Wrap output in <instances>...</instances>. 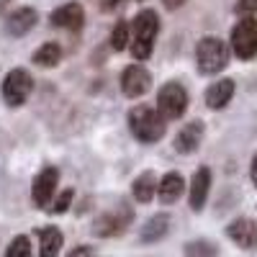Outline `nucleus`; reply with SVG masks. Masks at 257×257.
I'll return each instance as SVG.
<instances>
[{"mask_svg": "<svg viewBox=\"0 0 257 257\" xmlns=\"http://www.w3.org/2000/svg\"><path fill=\"white\" fill-rule=\"evenodd\" d=\"M128 31L134 34V39L128 41V49H132L134 59L139 62L149 59L155 52L157 34H160V13L155 8H142L132 24H128Z\"/></svg>", "mask_w": 257, "mask_h": 257, "instance_id": "f257e3e1", "label": "nucleus"}, {"mask_svg": "<svg viewBox=\"0 0 257 257\" xmlns=\"http://www.w3.org/2000/svg\"><path fill=\"white\" fill-rule=\"evenodd\" d=\"M231 49L221 36H201L196 44V67L201 75H219L229 67Z\"/></svg>", "mask_w": 257, "mask_h": 257, "instance_id": "f03ea898", "label": "nucleus"}, {"mask_svg": "<svg viewBox=\"0 0 257 257\" xmlns=\"http://www.w3.org/2000/svg\"><path fill=\"white\" fill-rule=\"evenodd\" d=\"M128 128H132V134L137 142L142 144H155L165 137L167 132V121L157 113V108L152 105H134L132 111H128Z\"/></svg>", "mask_w": 257, "mask_h": 257, "instance_id": "7ed1b4c3", "label": "nucleus"}, {"mask_svg": "<svg viewBox=\"0 0 257 257\" xmlns=\"http://www.w3.org/2000/svg\"><path fill=\"white\" fill-rule=\"evenodd\" d=\"M134 221V208L128 206L126 201H118L116 206L105 208L103 213H98L93 221V234L100 239H111V237H121V234L132 226Z\"/></svg>", "mask_w": 257, "mask_h": 257, "instance_id": "20e7f679", "label": "nucleus"}, {"mask_svg": "<svg viewBox=\"0 0 257 257\" xmlns=\"http://www.w3.org/2000/svg\"><path fill=\"white\" fill-rule=\"evenodd\" d=\"M188 103H190V95L185 90V85L178 82V80H170L157 90V105L155 108L165 121H178V118L185 116Z\"/></svg>", "mask_w": 257, "mask_h": 257, "instance_id": "39448f33", "label": "nucleus"}, {"mask_svg": "<svg viewBox=\"0 0 257 257\" xmlns=\"http://www.w3.org/2000/svg\"><path fill=\"white\" fill-rule=\"evenodd\" d=\"M229 49L242 62H249L257 57V18L254 16L239 18L234 24L231 36H229Z\"/></svg>", "mask_w": 257, "mask_h": 257, "instance_id": "423d86ee", "label": "nucleus"}, {"mask_svg": "<svg viewBox=\"0 0 257 257\" xmlns=\"http://www.w3.org/2000/svg\"><path fill=\"white\" fill-rule=\"evenodd\" d=\"M34 90V77L29 70L24 67H13L6 77H3V85H0V95H3V103L8 108H18L29 100Z\"/></svg>", "mask_w": 257, "mask_h": 257, "instance_id": "0eeeda50", "label": "nucleus"}, {"mask_svg": "<svg viewBox=\"0 0 257 257\" xmlns=\"http://www.w3.org/2000/svg\"><path fill=\"white\" fill-rule=\"evenodd\" d=\"M57 185H59V170L54 165H47L44 170H39V175L34 178V185H31V201H34V206L36 208H49Z\"/></svg>", "mask_w": 257, "mask_h": 257, "instance_id": "6e6552de", "label": "nucleus"}, {"mask_svg": "<svg viewBox=\"0 0 257 257\" xmlns=\"http://www.w3.org/2000/svg\"><path fill=\"white\" fill-rule=\"evenodd\" d=\"M152 88V72L144 64H128L121 72V93L126 98H142Z\"/></svg>", "mask_w": 257, "mask_h": 257, "instance_id": "1a4fd4ad", "label": "nucleus"}, {"mask_svg": "<svg viewBox=\"0 0 257 257\" xmlns=\"http://www.w3.org/2000/svg\"><path fill=\"white\" fill-rule=\"evenodd\" d=\"M203 137H206V123L201 118H193L175 134L173 147H175L178 155H193V152H198V147L203 144Z\"/></svg>", "mask_w": 257, "mask_h": 257, "instance_id": "9d476101", "label": "nucleus"}, {"mask_svg": "<svg viewBox=\"0 0 257 257\" xmlns=\"http://www.w3.org/2000/svg\"><path fill=\"white\" fill-rule=\"evenodd\" d=\"M211 180H213V175H211V170H208L206 165L198 167L196 173H193V178H190V185H188V203H190V208L196 211V213H201V211L206 208L208 193H211Z\"/></svg>", "mask_w": 257, "mask_h": 257, "instance_id": "9b49d317", "label": "nucleus"}, {"mask_svg": "<svg viewBox=\"0 0 257 257\" xmlns=\"http://www.w3.org/2000/svg\"><path fill=\"white\" fill-rule=\"evenodd\" d=\"M226 237L239 249H257V221L249 216H237L234 221H229Z\"/></svg>", "mask_w": 257, "mask_h": 257, "instance_id": "f8f14e48", "label": "nucleus"}, {"mask_svg": "<svg viewBox=\"0 0 257 257\" xmlns=\"http://www.w3.org/2000/svg\"><path fill=\"white\" fill-rule=\"evenodd\" d=\"M49 21H52L54 29H64V31L77 34L85 26V11H82L80 3H64V6H59V8L52 11Z\"/></svg>", "mask_w": 257, "mask_h": 257, "instance_id": "ddd939ff", "label": "nucleus"}, {"mask_svg": "<svg viewBox=\"0 0 257 257\" xmlns=\"http://www.w3.org/2000/svg\"><path fill=\"white\" fill-rule=\"evenodd\" d=\"M36 24H39V13H36V8H31V6H21V8H16V11L3 21V29H6L8 36L21 39V36H26Z\"/></svg>", "mask_w": 257, "mask_h": 257, "instance_id": "4468645a", "label": "nucleus"}, {"mask_svg": "<svg viewBox=\"0 0 257 257\" xmlns=\"http://www.w3.org/2000/svg\"><path fill=\"white\" fill-rule=\"evenodd\" d=\"M234 93H237V82L231 77H219L216 82H211L206 93H203V100H206V108L211 111H221L231 103Z\"/></svg>", "mask_w": 257, "mask_h": 257, "instance_id": "2eb2a0df", "label": "nucleus"}, {"mask_svg": "<svg viewBox=\"0 0 257 257\" xmlns=\"http://www.w3.org/2000/svg\"><path fill=\"white\" fill-rule=\"evenodd\" d=\"M185 193V178L180 173H165L162 180L157 183V198L162 206H173L183 198Z\"/></svg>", "mask_w": 257, "mask_h": 257, "instance_id": "dca6fc26", "label": "nucleus"}, {"mask_svg": "<svg viewBox=\"0 0 257 257\" xmlns=\"http://www.w3.org/2000/svg\"><path fill=\"white\" fill-rule=\"evenodd\" d=\"M170 224H173V219H170V213H155V216H149L147 224L142 226V234H139V239L144 244H157L162 242L167 234H170Z\"/></svg>", "mask_w": 257, "mask_h": 257, "instance_id": "f3484780", "label": "nucleus"}, {"mask_svg": "<svg viewBox=\"0 0 257 257\" xmlns=\"http://www.w3.org/2000/svg\"><path fill=\"white\" fill-rule=\"evenodd\" d=\"M36 237H39V257H57L62 252L64 234L59 226H54V224L41 226V229H36Z\"/></svg>", "mask_w": 257, "mask_h": 257, "instance_id": "a211bd4d", "label": "nucleus"}, {"mask_svg": "<svg viewBox=\"0 0 257 257\" xmlns=\"http://www.w3.org/2000/svg\"><path fill=\"white\" fill-rule=\"evenodd\" d=\"M157 175L152 173V170H144V173H139L132 183V193H134V201L137 203H149L155 198L157 193Z\"/></svg>", "mask_w": 257, "mask_h": 257, "instance_id": "6ab92c4d", "label": "nucleus"}, {"mask_svg": "<svg viewBox=\"0 0 257 257\" xmlns=\"http://www.w3.org/2000/svg\"><path fill=\"white\" fill-rule=\"evenodd\" d=\"M31 62L39 64V67H44V70L57 67V64L62 62V44H57V41H47V44H41V47L34 52Z\"/></svg>", "mask_w": 257, "mask_h": 257, "instance_id": "aec40b11", "label": "nucleus"}, {"mask_svg": "<svg viewBox=\"0 0 257 257\" xmlns=\"http://www.w3.org/2000/svg\"><path fill=\"white\" fill-rule=\"evenodd\" d=\"M183 257H219V244L211 239H193L183 247Z\"/></svg>", "mask_w": 257, "mask_h": 257, "instance_id": "412c9836", "label": "nucleus"}, {"mask_svg": "<svg viewBox=\"0 0 257 257\" xmlns=\"http://www.w3.org/2000/svg\"><path fill=\"white\" fill-rule=\"evenodd\" d=\"M3 257H34V249H31V239L26 234H18V237L11 239V244L6 247V254Z\"/></svg>", "mask_w": 257, "mask_h": 257, "instance_id": "4be33fe9", "label": "nucleus"}, {"mask_svg": "<svg viewBox=\"0 0 257 257\" xmlns=\"http://www.w3.org/2000/svg\"><path fill=\"white\" fill-rule=\"evenodd\" d=\"M132 36V31H128V24L126 21H116V26H113V31H111V49L113 52H123L126 47H128V39Z\"/></svg>", "mask_w": 257, "mask_h": 257, "instance_id": "5701e85b", "label": "nucleus"}, {"mask_svg": "<svg viewBox=\"0 0 257 257\" xmlns=\"http://www.w3.org/2000/svg\"><path fill=\"white\" fill-rule=\"evenodd\" d=\"M72 198H75V190H72V188H67L64 193H59V196L54 198V203L49 206V211H52V213H64V211H70Z\"/></svg>", "mask_w": 257, "mask_h": 257, "instance_id": "b1692460", "label": "nucleus"}, {"mask_svg": "<svg viewBox=\"0 0 257 257\" xmlns=\"http://www.w3.org/2000/svg\"><path fill=\"white\" fill-rule=\"evenodd\" d=\"M234 11H237L242 18L254 16V13H257V0H237V6H234Z\"/></svg>", "mask_w": 257, "mask_h": 257, "instance_id": "393cba45", "label": "nucleus"}, {"mask_svg": "<svg viewBox=\"0 0 257 257\" xmlns=\"http://www.w3.org/2000/svg\"><path fill=\"white\" fill-rule=\"evenodd\" d=\"M67 257H95V249L90 244H77L67 252Z\"/></svg>", "mask_w": 257, "mask_h": 257, "instance_id": "a878e982", "label": "nucleus"}, {"mask_svg": "<svg viewBox=\"0 0 257 257\" xmlns=\"http://www.w3.org/2000/svg\"><path fill=\"white\" fill-rule=\"evenodd\" d=\"M123 6V0H100V11L103 13H113Z\"/></svg>", "mask_w": 257, "mask_h": 257, "instance_id": "bb28decb", "label": "nucleus"}, {"mask_svg": "<svg viewBox=\"0 0 257 257\" xmlns=\"http://www.w3.org/2000/svg\"><path fill=\"white\" fill-rule=\"evenodd\" d=\"M188 3V0H162V6L167 8V11H178V8H183Z\"/></svg>", "mask_w": 257, "mask_h": 257, "instance_id": "cd10ccee", "label": "nucleus"}, {"mask_svg": "<svg viewBox=\"0 0 257 257\" xmlns=\"http://www.w3.org/2000/svg\"><path fill=\"white\" fill-rule=\"evenodd\" d=\"M249 180H252V185L257 188V155H254L252 162H249Z\"/></svg>", "mask_w": 257, "mask_h": 257, "instance_id": "c85d7f7f", "label": "nucleus"}]
</instances>
